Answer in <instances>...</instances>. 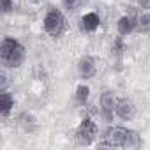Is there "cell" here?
<instances>
[{"label":"cell","instance_id":"cell-4","mask_svg":"<svg viewBox=\"0 0 150 150\" xmlns=\"http://www.w3.org/2000/svg\"><path fill=\"white\" fill-rule=\"evenodd\" d=\"M115 115H118L122 120H132L136 117V106L131 99H117V106H115Z\"/></svg>","mask_w":150,"mask_h":150},{"label":"cell","instance_id":"cell-12","mask_svg":"<svg viewBox=\"0 0 150 150\" xmlns=\"http://www.w3.org/2000/svg\"><path fill=\"white\" fill-rule=\"evenodd\" d=\"M139 145H141L139 134H138L136 131H131V129H129V132H127V136H125V141H124V146H122V148H138Z\"/></svg>","mask_w":150,"mask_h":150},{"label":"cell","instance_id":"cell-2","mask_svg":"<svg viewBox=\"0 0 150 150\" xmlns=\"http://www.w3.org/2000/svg\"><path fill=\"white\" fill-rule=\"evenodd\" d=\"M96 134H97V125H96V122H94L92 118L87 117V118L81 120V124H80L78 129H76V141H78L80 145L87 146V145H90V143L94 141Z\"/></svg>","mask_w":150,"mask_h":150},{"label":"cell","instance_id":"cell-18","mask_svg":"<svg viewBox=\"0 0 150 150\" xmlns=\"http://www.w3.org/2000/svg\"><path fill=\"white\" fill-rule=\"evenodd\" d=\"M0 80H2V90H6V87H7V76H6V72L0 74Z\"/></svg>","mask_w":150,"mask_h":150},{"label":"cell","instance_id":"cell-11","mask_svg":"<svg viewBox=\"0 0 150 150\" xmlns=\"http://www.w3.org/2000/svg\"><path fill=\"white\" fill-rule=\"evenodd\" d=\"M20 46V42L16 41V39H13V37H6L4 41H2V44H0V58L2 60H6L16 48Z\"/></svg>","mask_w":150,"mask_h":150},{"label":"cell","instance_id":"cell-5","mask_svg":"<svg viewBox=\"0 0 150 150\" xmlns=\"http://www.w3.org/2000/svg\"><path fill=\"white\" fill-rule=\"evenodd\" d=\"M97 72V60L94 57H83L78 62V74L83 80H90Z\"/></svg>","mask_w":150,"mask_h":150},{"label":"cell","instance_id":"cell-13","mask_svg":"<svg viewBox=\"0 0 150 150\" xmlns=\"http://www.w3.org/2000/svg\"><path fill=\"white\" fill-rule=\"evenodd\" d=\"M18 120H20V125H21L25 131H34V129L37 127V120H35V117L30 115V113H23Z\"/></svg>","mask_w":150,"mask_h":150},{"label":"cell","instance_id":"cell-3","mask_svg":"<svg viewBox=\"0 0 150 150\" xmlns=\"http://www.w3.org/2000/svg\"><path fill=\"white\" fill-rule=\"evenodd\" d=\"M127 132L129 129L125 127H110L104 132V141L101 143V146H124Z\"/></svg>","mask_w":150,"mask_h":150},{"label":"cell","instance_id":"cell-17","mask_svg":"<svg viewBox=\"0 0 150 150\" xmlns=\"http://www.w3.org/2000/svg\"><path fill=\"white\" fill-rule=\"evenodd\" d=\"M14 9V4H13V0H2V11L7 14Z\"/></svg>","mask_w":150,"mask_h":150},{"label":"cell","instance_id":"cell-7","mask_svg":"<svg viewBox=\"0 0 150 150\" xmlns=\"http://www.w3.org/2000/svg\"><path fill=\"white\" fill-rule=\"evenodd\" d=\"M99 23H101V20L96 13H87L80 21V28L83 32H96L99 28Z\"/></svg>","mask_w":150,"mask_h":150},{"label":"cell","instance_id":"cell-8","mask_svg":"<svg viewBox=\"0 0 150 150\" xmlns=\"http://www.w3.org/2000/svg\"><path fill=\"white\" fill-rule=\"evenodd\" d=\"M23 60H25V48L20 44L6 60H2V64H4L6 67H20V65L23 64Z\"/></svg>","mask_w":150,"mask_h":150},{"label":"cell","instance_id":"cell-6","mask_svg":"<svg viewBox=\"0 0 150 150\" xmlns=\"http://www.w3.org/2000/svg\"><path fill=\"white\" fill-rule=\"evenodd\" d=\"M115 106H117V97L111 92H104L101 96V113H103V117H104L106 122H110L113 118Z\"/></svg>","mask_w":150,"mask_h":150},{"label":"cell","instance_id":"cell-9","mask_svg":"<svg viewBox=\"0 0 150 150\" xmlns=\"http://www.w3.org/2000/svg\"><path fill=\"white\" fill-rule=\"evenodd\" d=\"M14 108V99L9 92L2 90V94H0V113H2V118H7L11 110Z\"/></svg>","mask_w":150,"mask_h":150},{"label":"cell","instance_id":"cell-15","mask_svg":"<svg viewBox=\"0 0 150 150\" xmlns=\"http://www.w3.org/2000/svg\"><path fill=\"white\" fill-rule=\"evenodd\" d=\"M124 50H125L124 39H122V37H117V39L113 41V44H111V57L120 58V57H122V53H124Z\"/></svg>","mask_w":150,"mask_h":150},{"label":"cell","instance_id":"cell-1","mask_svg":"<svg viewBox=\"0 0 150 150\" xmlns=\"http://www.w3.org/2000/svg\"><path fill=\"white\" fill-rule=\"evenodd\" d=\"M65 28V18L64 14L58 11V9H51L46 13L44 16V30L53 35V37H58Z\"/></svg>","mask_w":150,"mask_h":150},{"label":"cell","instance_id":"cell-10","mask_svg":"<svg viewBox=\"0 0 150 150\" xmlns=\"http://www.w3.org/2000/svg\"><path fill=\"white\" fill-rule=\"evenodd\" d=\"M118 34L120 35H129L134 28H136V20H134V16H131V14H127V16H122L120 20H118Z\"/></svg>","mask_w":150,"mask_h":150},{"label":"cell","instance_id":"cell-16","mask_svg":"<svg viewBox=\"0 0 150 150\" xmlns=\"http://www.w3.org/2000/svg\"><path fill=\"white\" fill-rule=\"evenodd\" d=\"M62 4L67 11H76L81 4V0H62Z\"/></svg>","mask_w":150,"mask_h":150},{"label":"cell","instance_id":"cell-14","mask_svg":"<svg viewBox=\"0 0 150 150\" xmlns=\"http://www.w3.org/2000/svg\"><path fill=\"white\" fill-rule=\"evenodd\" d=\"M88 97H90L88 85H78V88H76V103L81 104V106H85L87 101H88Z\"/></svg>","mask_w":150,"mask_h":150}]
</instances>
